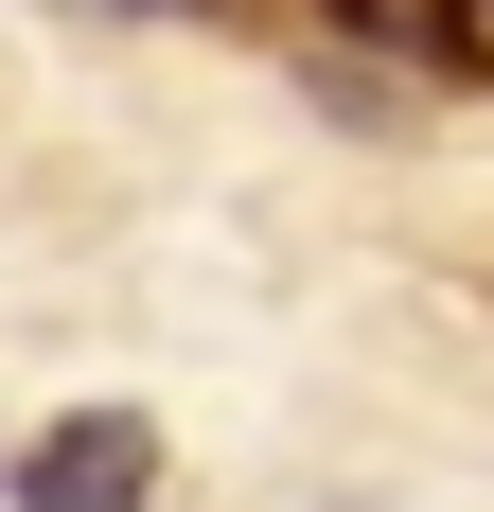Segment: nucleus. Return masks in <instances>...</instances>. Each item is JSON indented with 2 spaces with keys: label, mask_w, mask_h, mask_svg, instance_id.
Masks as SVG:
<instances>
[{
  "label": "nucleus",
  "mask_w": 494,
  "mask_h": 512,
  "mask_svg": "<svg viewBox=\"0 0 494 512\" xmlns=\"http://www.w3.org/2000/svg\"><path fill=\"white\" fill-rule=\"evenodd\" d=\"M0 477H18V512H142L159 495V424L142 407H71V424H36Z\"/></svg>",
  "instance_id": "1"
},
{
  "label": "nucleus",
  "mask_w": 494,
  "mask_h": 512,
  "mask_svg": "<svg viewBox=\"0 0 494 512\" xmlns=\"http://www.w3.org/2000/svg\"><path fill=\"white\" fill-rule=\"evenodd\" d=\"M318 18L406 53V71H442V89H494V0H318Z\"/></svg>",
  "instance_id": "2"
}]
</instances>
